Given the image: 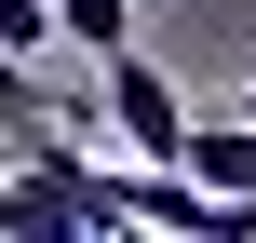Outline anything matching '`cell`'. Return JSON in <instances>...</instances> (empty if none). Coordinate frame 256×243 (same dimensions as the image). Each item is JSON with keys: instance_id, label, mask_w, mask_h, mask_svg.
<instances>
[{"instance_id": "1", "label": "cell", "mask_w": 256, "mask_h": 243, "mask_svg": "<svg viewBox=\"0 0 256 243\" xmlns=\"http://www.w3.org/2000/svg\"><path fill=\"white\" fill-rule=\"evenodd\" d=\"M94 122H122V149H135V162H176L202 108L162 81V54H135V41H122V54H94Z\"/></svg>"}, {"instance_id": "2", "label": "cell", "mask_w": 256, "mask_h": 243, "mask_svg": "<svg viewBox=\"0 0 256 243\" xmlns=\"http://www.w3.org/2000/svg\"><path fill=\"white\" fill-rule=\"evenodd\" d=\"M176 162H189L202 189H230V203H256V108H243V95H230V108H202Z\"/></svg>"}, {"instance_id": "3", "label": "cell", "mask_w": 256, "mask_h": 243, "mask_svg": "<svg viewBox=\"0 0 256 243\" xmlns=\"http://www.w3.org/2000/svg\"><path fill=\"white\" fill-rule=\"evenodd\" d=\"M54 14H68L81 54H122V41H135V0H54Z\"/></svg>"}, {"instance_id": "4", "label": "cell", "mask_w": 256, "mask_h": 243, "mask_svg": "<svg viewBox=\"0 0 256 243\" xmlns=\"http://www.w3.org/2000/svg\"><path fill=\"white\" fill-rule=\"evenodd\" d=\"M27 122H54V95H40V81H27V54L0 41V135H27Z\"/></svg>"}, {"instance_id": "5", "label": "cell", "mask_w": 256, "mask_h": 243, "mask_svg": "<svg viewBox=\"0 0 256 243\" xmlns=\"http://www.w3.org/2000/svg\"><path fill=\"white\" fill-rule=\"evenodd\" d=\"M243 108H256V81H243Z\"/></svg>"}]
</instances>
